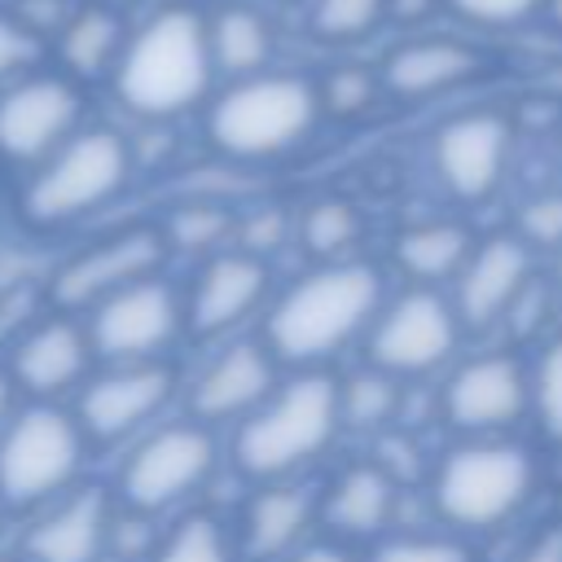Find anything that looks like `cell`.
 Segmentation results:
<instances>
[{
	"label": "cell",
	"instance_id": "9",
	"mask_svg": "<svg viewBox=\"0 0 562 562\" xmlns=\"http://www.w3.org/2000/svg\"><path fill=\"white\" fill-rule=\"evenodd\" d=\"M83 127V88L66 70H26L0 88V158L40 167Z\"/></svg>",
	"mask_w": 562,
	"mask_h": 562
},
{
	"label": "cell",
	"instance_id": "48",
	"mask_svg": "<svg viewBox=\"0 0 562 562\" xmlns=\"http://www.w3.org/2000/svg\"><path fill=\"white\" fill-rule=\"evenodd\" d=\"M0 562H13V558H0Z\"/></svg>",
	"mask_w": 562,
	"mask_h": 562
},
{
	"label": "cell",
	"instance_id": "32",
	"mask_svg": "<svg viewBox=\"0 0 562 562\" xmlns=\"http://www.w3.org/2000/svg\"><path fill=\"white\" fill-rule=\"evenodd\" d=\"M382 75L378 70H364V66H334L316 79V97H321V114H334V119H360L378 97H382Z\"/></svg>",
	"mask_w": 562,
	"mask_h": 562
},
{
	"label": "cell",
	"instance_id": "34",
	"mask_svg": "<svg viewBox=\"0 0 562 562\" xmlns=\"http://www.w3.org/2000/svg\"><path fill=\"white\" fill-rule=\"evenodd\" d=\"M443 9L479 31H514L549 13V0H443Z\"/></svg>",
	"mask_w": 562,
	"mask_h": 562
},
{
	"label": "cell",
	"instance_id": "35",
	"mask_svg": "<svg viewBox=\"0 0 562 562\" xmlns=\"http://www.w3.org/2000/svg\"><path fill=\"white\" fill-rule=\"evenodd\" d=\"M518 237L531 250H562V189H544L518 211Z\"/></svg>",
	"mask_w": 562,
	"mask_h": 562
},
{
	"label": "cell",
	"instance_id": "29",
	"mask_svg": "<svg viewBox=\"0 0 562 562\" xmlns=\"http://www.w3.org/2000/svg\"><path fill=\"white\" fill-rule=\"evenodd\" d=\"M386 22V0H307V31L321 44L347 48Z\"/></svg>",
	"mask_w": 562,
	"mask_h": 562
},
{
	"label": "cell",
	"instance_id": "6",
	"mask_svg": "<svg viewBox=\"0 0 562 562\" xmlns=\"http://www.w3.org/2000/svg\"><path fill=\"white\" fill-rule=\"evenodd\" d=\"M536 479L540 470L527 448L483 439V443L452 448L435 465L430 501L443 522L465 527V531H487L514 518L531 501Z\"/></svg>",
	"mask_w": 562,
	"mask_h": 562
},
{
	"label": "cell",
	"instance_id": "31",
	"mask_svg": "<svg viewBox=\"0 0 562 562\" xmlns=\"http://www.w3.org/2000/svg\"><path fill=\"white\" fill-rule=\"evenodd\" d=\"M149 562H233V544L211 514H184L158 540Z\"/></svg>",
	"mask_w": 562,
	"mask_h": 562
},
{
	"label": "cell",
	"instance_id": "1",
	"mask_svg": "<svg viewBox=\"0 0 562 562\" xmlns=\"http://www.w3.org/2000/svg\"><path fill=\"white\" fill-rule=\"evenodd\" d=\"M215 79L206 13L189 4H162L127 31L110 88L127 114L167 123L211 101Z\"/></svg>",
	"mask_w": 562,
	"mask_h": 562
},
{
	"label": "cell",
	"instance_id": "23",
	"mask_svg": "<svg viewBox=\"0 0 562 562\" xmlns=\"http://www.w3.org/2000/svg\"><path fill=\"white\" fill-rule=\"evenodd\" d=\"M206 40H211L215 75L224 79H250L272 70L277 31L272 18L255 4H220L215 13H206Z\"/></svg>",
	"mask_w": 562,
	"mask_h": 562
},
{
	"label": "cell",
	"instance_id": "10",
	"mask_svg": "<svg viewBox=\"0 0 562 562\" xmlns=\"http://www.w3.org/2000/svg\"><path fill=\"white\" fill-rule=\"evenodd\" d=\"M461 334H465V325H461L452 299H443L430 285H413L373 316L364 356H369V364H378L395 378H422V373L439 369L443 360H452Z\"/></svg>",
	"mask_w": 562,
	"mask_h": 562
},
{
	"label": "cell",
	"instance_id": "14",
	"mask_svg": "<svg viewBox=\"0 0 562 562\" xmlns=\"http://www.w3.org/2000/svg\"><path fill=\"white\" fill-rule=\"evenodd\" d=\"M176 395V369L162 360H140V364H114L83 382L79 391V426L88 443H119L149 426Z\"/></svg>",
	"mask_w": 562,
	"mask_h": 562
},
{
	"label": "cell",
	"instance_id": "19",
	"mask_svg": "<svg viewBox=\"0 0 562 562\" xmlns=\"http://www.w3.org/2000/svg\"><path fill=\"white\" fill-rule=\"evenodd\" d=\"M531 285V246L514 237H487L470 250L461 277H457V316L465 329H487L509 316L518 294Z\"/></svg>",
	"mask_w": 562,
	"mask_h": 562
},
{
	"label": "cell",
	"instance_id": "2",
	"mask_svg": "<svg viewBox=\"0 0 562 562\" xmlns=\"http://www.w3.org/2000/svg\"><path fill=\"white\" fill-rule=\"evenodd\" d=\"M382 312V277L369 263H321L263 316V347L277 364H321Z\"/></svg>",
	"mask_w": 562,
	"mask_h": 562
},
{
	"label": "cell",
	"instance_id": "7",
	"mask_svg": "<svg viewBox=\"0 0 562 562\" xmlns=\"http://www.w3.org/2000/svg\"><path fill=\"white\" fill-rule=\"evenodd\" d=\"M88 435L79 417L53 404H31L0 435V505L31 509L61 496L83 465Z\"/></svg>",
	"mask_w": 562,
	"mask_h": 562
},
{
	"label": "cell",
	"instance_id": "11",
	"mask_svg": "<svg viewBox=\"0 0 562 562\" xmlns=\"http://www.w3.org/2000/svg\"><path fill=\"white\" fill-rule=\"evenodd\" d=\"M167 233L149 228V224H127L119 233H105L97 241H88L83 250H75L48 281V299L57 312H92L97 303H105L110 294L158 277L162 259H167Z\"/></svg>",
	"mask_w": 562,
	"mask_h": 562
},
{
	"label": "cell",
	"instance_id": "39",
	"mask_svg": "<svg viewBox=\"0 0 562 562\" xmlns=\"http://www.w3.org/2000/svg\"><path fill=\"white\" fill-rule=\"evenodd\" d=\"M373 562H470V553H465V544H457V540L413 536V540H395V544H386Z\"/></svg>",
	"mask_w": 562,
	"mask_h": 562
},
{
	"label": "cell",
	"instance_id": "42",
	"mask_svg": "<svg viewBox=\"0 0 562 562\" xmlns=\"http://www.w3.org/2000/svg\"><path fill=\"white\" fill-rule=\"evenodd\" d=\"M443 0H386V22H404V26H417L426 22Z\"/></svg>",
	"mask_w": 562,
	"mask_h": 562
},
{
	"label": "cell",
	"instance_id": "16",
	"mask_svg": "<svg viewBox=\"0 0 562 562\" xmlns=\"http://www.w3.org/2000/svg\"><path fill=\"white\" fill-rule=\"evenodd\" d=\"M272 272L250 250H220L202 263L189 299H184V329L193 338H215L255 316L268 303Z\"/></svg>",
	"mask_w": 562,
	"mask_h": 562
},
{
	"label": "cell",
	"instance_id": "30",
	"mask_svg": "<svg viewBox=\"0 0 562 562\" xmlns=\"http://www.w3.org/2000/svg\"><path fill=\"white\" fill-rule=\"evenodd\" d=\"M167 246L176 250H193V255H220L224 237L237 233V220L228 215L224 202H206V198H193L184 206L171 211L167 220Z\"/></svg>",
	"mask_w": 562,
	"mask_h": 562
},
{
	"label": "cell",
	"instance_id": "46",
	"mask_svg": "<svg viewBox=\"0 0 562 562\" xmlns=\"http://www.w3.org/2000/svg\"><path fill=\"white\" fill-rule=\"evenodd\" d=\"M97 4H110V9H123L127 0H97Z\"/></svg>",
	"mask_w": 562,
	"mask_h": 562
},
{
	"label": "cell",
	"instance_id": "44",
	"mask_svg": "<svg viewBox=\"0 0 562 562\" xmlns=\"http://www.w3.org/2000/svg\"><path fill=\"white\" fill-rule=\"evenodd\" d=\"M13 378H9V369H0V435L9 430V422H13Z\"/></svg>",
	"mask_w": 562,
	"mask_h": 562
},
{
	"label": "cell",
	"instance_id": "41",
	"mask_svg": "<svg viewBox=\"0 0 562 562\" xmlns=\"http://www.w3.org/2000/svg\"><path fill=\"white\" fill-rule=\"evenodd\" d=\"M518 562H562V522L544 527V531L518 553Z\"/></svg>",
	"mask_w": 562,
	"mask_h": 562
},
{
	"label": "cell",
	"instance_id": "27",
	"mask_svg": "<svg viewBox=\"0 0 562 562\" xmlns=\"http://www.w3.org/2000/svg\"><path fill=\"white\" fill-rule=\"evenodd\" d=\"M404 408V386L395 373L369 364L356 369L347 382H338V413L351 430H386Z\"/></svg>",
	"mask_w": 562,
	"mask_h": 562
},
{
	"label": "cell",
	"instance_id": "12",
	"mask_svg": "<svg viewBox=\"0 0 562 562\" xmlns=\"http://www.w3.org/2000/svg\"><path fill=\"white\" fill-rule=\"evenodd\" d=\"M180 329H184V299L158 277L136 281L88 312L92 351L110 364L158 360L180 338Z\"/></svg>",
	"mask_w": 562,
	"mask_h": 562
},
{
	"label": "cell",
	"instance_id": "3",
	"mask_svg": "<svg viewBox=\"0 0 562 562\" xmlns=\"http://www.w3.org/2000/svg\"><path fill=\"white\" fill-rule=\"evenodd\" d=\"M321 119L316 83L285 70L228 79L206 105V136L233 162H268L299 149Z\"/></svg>",
	"mask_w": 562,
	"mask_h": 562
},
{
	"label": "cell",
	"instance_id": "22",
	"mask_svg": "<svg viewBox=\"0 0 562 562\" xmlns=\"http://www.w3.org/2000/svg\"><path fill=\"white\" fill-rule=\"evenodd\" d=\"M395 474L378 461H351L334 474V483L325 487V501L316 505V514L325 518L329 531L338 536H378L386 531V522L395 518Z\"/></svg>",
	"mask_w": 562,
	"mask_h": 562
},
{
	"label": "cell",
	"instance_id": "28",
	"mask_svg": "<svg viewBox=\"0 0 562 562\" xmlns=\"http://www.w3.org/2000/svg\"><path fill=\"white\" fill-rule=\"evenodd\" d=\"M360 233H364V220L342 198H321L299 215V241L321 263H342V255L360 241Z\"/></svg>",
	"mask_w": 562,
	"mask_h": 562
},
{
	"label": "cell",
	"instance_id": "15",
	"mask_svg": "<svg viewBox=\"0 0 562 562\" xmlns=\"http://www.w3.org/2000/svg\"><path fill=\"white\" fill-rule=\"evenodd\" d=\"M527 408H531V373L509 351H492L457 364L443 386V417L465 435L505 430Z\"/></svg>",
	"mask_w": 562,
	"mask_h": 562
},
{
	"label": "cell",
	"instance_id": "45",
	"mask_svg": "<svg viewBox=\"0 0 562 562\" xmlns=\"http://www.w3.org/2000/svg\"><path fill=\"white\" fill-rule=\"evenodd\" d=\"M544 18H549V22L562 31V0H549V13H544Z\"/></svg>",
	"mask_w": 562,
	"mask_h": 562
},
{
	"label": "cell",
	"instance_id": "40",
	"mask_svg": "<svg viewBox=\"0 0 562 562\" xmlns=\"http://www.w3.org/2000/svg\"><path fill=\"white\" fill-rule=\"evenodd\" d=\"M9 13H13L35 40H44V35H57V31L70 22L75 4H66V0H13Z\"/></svg>",
	"mask_w": 562,
	"mask_h": 562
},
{
	"label": "cell",
	"instance_id": "26",
	"mask_svg": "<svg viewBox=\"0 0 562 562\" xmlns=\"http://www.w3.org/2000/svg\"><path fill=\"white\" fill-rule=\"evenodd\" d=\"M474 241H470V228L457 224V220H426V224H413L395 237L391 255H395V268L408 272L417 285H430V281H443V277H461L465 259H470Z\"/></svg>",
	"mask_w": 562,
	"mask_h": 562
},
{
	"label": "cell",
	"instance_id": "17",
	"mask_svg": "<svg viewBox=\"0 0 562 562\" xmlns=\"http://www.w3.org/2000/svg\"><path fill=\"white\" fill-rule=\"evenodd\" d=\"M92 356L97 351H92L88 325H79L61 312V316L35 321L18 334L13 356H9V378L18 391H26L35 400H53V395L83 386Z\"/></svg>",
	"mask_w": 562,
	"mask_h": 562
},
{
	"label": "cell",
	"instance_id": "8",
	"mask_svg": "<svg viewBox=\"0 0 562 562\" xmlns=\"http://www.w3.org/2000/svg\"><path fill=\"white\" fill-rule=\"evenodd\" d=\"M215 470V435L202 422H167L149 430L119 470V505L136 514H162L193 496Z\"/></svg>",
	"mask_w": 562,
	"mask_h": 562
},
{
	"label": "cell",
	"instance_id": "13",
	"mask_svg": "<svg viewBox=\"0 0 562 562\" xmlns=\"http://www.w3.org/2000/svg\"><path fill=\"white\" fill-rule=\"evenodd\" d=\"M514 149V127L496 110L452 114L430 140V167L439 184L461 202H483L501 189Z\"/></svg>",
	"mask_w": 562,
	"mask_h": 562
},
{
	"label": "cell",
	"instance_id": "24",
	"mask_svg": "<svg viewBox=\"0 0 562 562\" xmlns=\"http://www.w3.org/2000/svg\"><path fill=\"white\" fill-rule=\"evenodd\" d=\"M127 22H123V9H110V4H79L70 13V22L57 31V57H61V70L70 79H110L114 66H119V53L127 44Z\"/></svg>",
	"mask_w": 562,
	"mask_h": 562
},
{
	"label": "cell",
	"instance_id": "43",
	"mask_svg": "<svg viewBox=\"0 0 562 562\" xmlns=\"http://www.w3.org/2000/svg\"><path fill=\"white\" fill-rule=\"evenodd\" d=\"M290 562H356L347 549H338V544H307V549H299Z\"/></svg>",
	"mask_w": 562,
	"mask_h": 562
},
{
	"label": "cell",
	"instance_id": "33",
	"mask_svg": "<svg viewBox=\"0 0 562 562\" xmlns=\"http://www.w3.org/2000/svg\"><path fill=\"white\" fill-rule=\"evenodd\" d=\"M531 408L540 417V430L562 443V338H553L531 373Z\"/></svg>",
	"mask_w": 562,
	"mask_h": 562
},
{
	"label": "cell",
	"instance_id": "4",
	"mask_svg": "<svg viewBox=\"0 0 562 562\" xmlns=\"http://www.w3.org/2000/svg\"><path fill=\"white\" fill-rule=\"evenodd\" d=\"M338 426V382H329L325 373H299L237 426L233 461L246 479L281 483L294 470L312 465L334 443Z\"/></svg>",
	"mask_w": 562,
	"mask_h": 562
},
{
	"label": "cell",
	"instance_id": "47",
	"mask_svg": "<svg viewBox=\"0 0 562 562\" xmlns=\"http://www.w3.org/2000/svg\"><path fill=\"white\" fill-rule=\"evenodd\" d=\"M553 277H558V290H562V250H558V272Z\"/></svg>",
	"mask_w": 562,
	"mask_h": 562
},
{
	"label": "cell",
	"instance_id": "21",
	"mask_svg": "<svg viewBox=\"0 0 562 562\" xmlns=\"http://www.w3.org/2000/svg\"><path fill=\"white\" fill-rule=\"evenodd\" d=\"M114 505L101 487H79L26 531V562H101L110 553Z\"/></svg>",
	"mask_w": 562,
	"mask_h": 562
},
{
	"label": "cell",
	"instance_id": "37",
	"mask_svg": "<svg viewBox=\"0 0 562 562\" xmlns=\"http://www.w3.org/2000/svg\"><path fill=\"white\" fill-rule=\"evenodd\" d=\"M40 44H44V40H35L9 9L0 13V88H4L9 79H18V75L35 70Z\"/></svg>",
	"mask_w": 562,
	"mask_h": 562
},
{
	"label": "cell",
	"instance_id": "18",
	"mask_svg": "<svg viewBox=\"0 0 562 562\" xmlns=\"http://www.w3.org/2000/svg\"><path fill=\"white\" fill-rule=\"evenodd\" d=\"M277 391V356L263 342H233L189 386V417L202 426L250 417Z\"/></svg>",
	"mask_w": 562,
	"mask_h": 562
},
{
	"label": "cell",
	"instance_id": "38",
	"mask_svg": "<svg viewBox=\"0 0 562 562\" xmlns=\"http://www.w3.org/2000/svg\"><path fill=\"white\" fill-rule=\"evenodd\" d=\"M154 514H136V509H123L114 514V527H110V553H119L123 562H149L154 549H158V531L149 527Z\"/></svg>",
	"mask_w": 562,
	"mask_h": 562
},
{
	"label": "cell",
	"instance_id": "5",
	"mask_svg": "<svg viewBox=\"0 0 562 562\" xmlns=\"http://www.w3.org/2000/svg\"><path fill=\"white\" fill-rule=\"evenodd\" d=\"M132 140L114 127H79L53 158L31 167L18 211L31 228H66L114 202L132 180Z\"/></svg>",
	"mask_w": 562,
	"mask_h": 562
},
{
	"label": "cell",
	"instance_id": "20",
	"mask_svg": "<svg viewBox=\"0 0 562 562\" xmlns=\"http://www.w3.org/2000/svg\"><path fill=\"white\" fill-rule=\"evenodd\" d=\"M378 75H382V88L391 97L426 101V97H443V92L479 79L483 53L457 35H413L386 53Z\"/></svg>",
	"mask_w": 562,
	"mask_h": 562
},
{
	"label": "cell",
	"instance_id": "25",
	"mask_svg": "<svg viewBox=\"0 0 562 562\" xmlns=\"http://www.w3.org/2000/svg\"><path fill=\"white\" fill-rule=\"evenodd\" d=\"M312 518H316L312 492L290 487V483H268L241 509V549L250 558L290 553L303 540V531L312 527Z\"/></svg>",
	"mask_w": 562,
	"mask_h": 562
},
{
	"label": "cell",
	"instance_id": "36",
	"mask_svg": "<svg viewBox=\"0 0 562 562\" xmlns=\"http://www.w3.org/2000/svg\"><path fill=\"white\" fill-rule=\"evenodd\" d=\"M290 233H299V220H290L281 206H255V211H246V215L237 220V241H241V250H250V255H259V259H263L268 250L285 246Z\"/></svg>",
	"mask_w": 562,
	"mask_h": 562
}]
</instances>
